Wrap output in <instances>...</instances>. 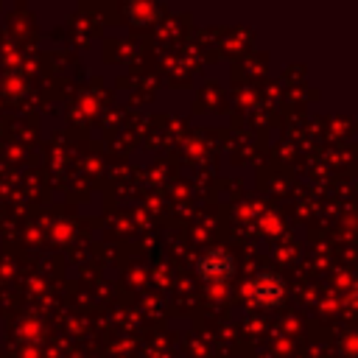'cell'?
Returning <instances> with one entry per match:
<instances>
[{"label":"cell","mask_w":358,"mask_h":358,"mask_svg":"<svg viewBox=\"0 0 358 358\" xmlns=\"http://www.w3.org/2000/svg\"><path fill=\"white\" fill-rule=\"evenodd\" d=\"M246 299L255 308H277L285 299V282L280 274L274 271H263L257 274L249 285H246Z\"/></svg>","instance_id":"1"},{"label":"cell","mask_w":358,"mask_h":358,"mask_svg":"<svg viewBox=\"0 0 358 358\" xmlns=\"http://www.w3.org/2000/svg\"><path fill=\"white\" fill-rule=\"evenodd\" d=\"M199 274L207 280V282H224L235 274V257L227 252V249H207L201 257H199Z\"/></svg>","instance_id":"2"}]
</instances>
